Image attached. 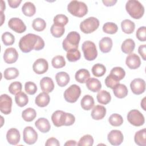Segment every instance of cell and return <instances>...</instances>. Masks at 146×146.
Wrapping results in <instances>:
<instances>
[{
    "instance_id": "48",
    "label": "cell",
    "mask_w": 146,
    "mask_h": 146,
    "mask_svg": "<svg viewBox=\"0 0 146 146\" xmlns=\"http://www.w3.org/2000/svg\"><path fill=\"white\" fill-rule=\"evenodd\" d=\"M54 24L64 26L66 25L68 22V19L67 16L63 14H58L56 15L53 19Z\"/></svg>"
},
{
    "instance_id": "8",
    "label": "cell",
    "mask_w": 146,
    "mask_h": 146,
    "mask_svg": "<svg viewBox=\"0 0 146 146\" xmlns=\"http://www.w3.org/2000/svg\"><path fill=\"white\" fill-rule=\"evenodd\" d=\"M81 89L76 84H72L64 92V98L67 102L73 103L77 101L80 97Z\"/></svg>"
},
{
    "instance_id": "16",
    "label": "cell",
    "mask_w": 146,
    "mask_h": 146,
    "mask_svg": "<svg viewBox=\"0 0 146 146\" xmlns=\"http://www.w3.org/2000/svg\"><path fill=\"white\" fill-rule=\"evenodd\" d=\"M18 58V53L13 47H9L5 50L3 54L4 61L8 64L15 63Z\"/></svg>"
},
{
    "instance_id": "42",
    "label": "cell",
    "mask_w": 146,
    "mask_h": 146,
    "mask_svg": "<svg viewBox=\"0 0 146 146\" xmlns=\"http://www.w3.org/2000/svg\"><path fill=\"white\" fill-rule=\"evenodd\" d=\"M51 64L54 68H60L66 65V61L63 56L57 55L52 59Z\"/></svg>"
},
{
    "instance_id": "51",
    "label": "cell",
    "mask_w": 146,
    "mask_h": 146,
    "mask_svg": "<svg viewBox=\"0 0 146 146\" xmlns=\"http://www.w3.org/2000/svg\"><path fill=\"white\" fill-rule=\"evenodd\" d=\"M136 38L141 42H145L146 40V28L145 26H141L139 27L136 33Z\"/></svg>"
},
{
    "instance_id": "59",
    "label": "cell",
    "mask_w": 146,
    "mask_h": 146,
    "mask_svg": "<svg viewBox=\"0 0 146 146\" xmlns=\"http://www.w3.org/2000/svg\"><path fill=\"white\" fill-rule=\"evenodd\" d=\"M1 25H2L3 23V20L5 19V17L3 12H1Z\"/></svg>"
},
{
    "instance_id": "30",
    "label": "cell",
    "mask_w": 146,
    "mask_h": 146,
    "mask_svg": "<svg viewBox=\"0 0 146 146\" xmlns=\"http://www.w3.org/2000/svg\"><path fill=\"white\" fill-rule=\"evenodd\" d=\"M94 99L90 95H84L81 100L80 105L82 108L84 110H90L94 106Z\"/></svg>"
},
{
    "instance_id": "6",
    "label": "cell",
    "mask_w": 146,
    "mask_h": 146,
    "mask_svg": "<svg viewBox=\"0 0 146 146\" xmlns=\"http://www.w3.org/2000/svg\"><path fill=\"white\" fill-rule=\"evenodd\" d=\"M99 26V21L95 17H91L82 21L80 29L84 34H90L95 31Z\"/></svg>"
},
{
    "instance_id": "23",
    "label": "cell",
    "mask_w": 146,
    "mask_h": 146,
    "mask_svg": "<svg viewBox=\"0 0 146 146\" xmlns=\"http://www.w3.org/2000/svg\"><path fill=\"white\" fill-rule=\"evenodd\" d=\"M50 98L48 94L45 92H43L38 94L35 98V103L40 107H44L50 103Z\"/></svg>"
},
{
    "instance_id": "9",
    "label": "cell",
    "mask_w": 146,
    "mask_h": 146,
    "mask_svg": "<svg viewBox=\"0 0 146 146\" xmlns=\"http://www.w3.org/2000/svg\"><path fill=\"white\" fill-rule=\"evenodd\" d=\"M127 120L132 125L139 127L143 125L145 122L143 115L137 110H132L127 114Z\"/></svg>"
},
{
    "instance_id": "1",
    "label": "cell",
    "mask_w": 146,
    "mask_h": 146,
    "mask_svg": "<svg viewBox=\"0 0 146 146\" xmlns=\"http://www.w3.org/2000/svg\"><path fill=\"white\" fill-rule=\"evenodd\" d=\"M19 47L23 52L27 53L33 50L39 51L43 49L44 47V42L39 35L29 33L20 39Z\"/></svg>"
},
{
    "instance_id": "20",
    "label": "cell",
    "mask_w": 146,
    "mask_h": 146,
    "mask_svg": "<svg viewBox=\"0 0 146 146\" xmlns=\"http://www.w3.org/2000/svg\"><path fill=\"white\" fill-rule=\"evenodd\" d=\"M106 114V108L102 105H96L92 110L91 115L93 119L99 120L102 119Z\"/></svg>"
},
{
    "instance_id": "5",
    "label": "cell",
    "mask_w": 146,
    "mask_h": 146,
    "mask_svg": "<svg viewBox=\"0 0 146 146\" xmlns=\"http://www.w3.org/2000/svg\"><path fill=\"white\" fill-rule=\"evenodd\" d=\"M80 39V36L78 32H70L62 42L63 48L67 52L72 49L78 48Z\"/></svg>"
},
{
    "instance_id": "53",
    "label": "cell",
    "mask_w": 146,
    "mask_h": 146,
    "mask_svg": "<svg viewBox=\"0 0 146 146\" xmlns=\"http://www.w3.org/2000/svg\"><path fill=\"white\" fill-rule=\"evenodd\" d=\"M146 45L142 44L139 46L138 48V52L141 55V58L144 60H146Z\"/></svg>"
},
{
    "instance_id": "38",
    "label": "cell",
    "mask_w": 146,
    "mask_h": 146,
    "mask_svg": "<svg viewBox=\"0 0 146 146\" xmlns=\"http://www.w3.org/2000/svg\"><path fill=\"white\" fill-rule=\"evenodd\" d=\"M81 54L79 50L76 49H72L67 52L66 57L67 60L71 62H74L80 59Z\"/></svg>"
},
{
    "instance_id": "28",
    "label": "cell",
    "mask_w": 146,
    "mask_h": 146,
    "mask_svg": "<svg viewBox=\"0 0 146 146\" xmlns=\"http://www.w3.org/2000/svg\"><path fill=\"white\" fill-rule=\"evenodd\" d=\"M90 74L89 71L86 69H80L75 75V80L80 83H84L90 78Z\"/></svg>"
},
{
    "instance_id": "18",
    "label": "cell",
    "mask_w": 146,
    "mask_h": 146,
    "mask_svg": "<svg viewBox=\"0 0 146 146\" xmlns=\"http://www.w3.org/2000/svg\"><path fill=\"white\" fill-rule=\"evenodd\" d=\"M21 135L19 131L14 128L9 129L6 133V139L11 145H17L19 142Z\"/></svg>"
},
{
    "instance_id": "24",
    "label": "cell",
    "mask_w": 146,
    "mask_h": 146,
    "mask_svg": "<svg viewBox=\"0 0 146 146\" xmlns=\"http://www.w3.org/2000/svg\"><path fill=\"white\" fill-rule=\"evenodd\" d=\"M86 83L87 88L94 92H99L102 88V84L100 80L96 78H89Z\"/></svg>"
},
{
    "instance_id": "17",
    "label": "cell",
    "mask_w": 146,
    "mask_h": 146,
    "mask_svg": "<svg viewBox=\"0 0 146 146\" xmlns=\"http://www.w3.org/2000/svg\"><path fill=\"white\" fill-rule=\"evenodd\" d=\"M125 63L130 69H137L140 66L141 64L140 58L136 54L131 53L127 56Z\"/></svg>"
},
{
    "instance_id": "26",
    "label": "cell",
    "mask_w": 146,
    "mask_h": 146,
    "mask_svg": "<svg viewBox=\"0 0 146 146\" xmlns=\"http://www.w3.org/2000/svg\"><path fill=\"white\" fill-rule=\"evenodd\" d=\"M134 141L135 143L140 146L146 145V129H141L137 131L134 136Z\"/></svg>"
},
{
    "instance_id": "41",
    "label": "cell",
    "mask_w": 146,
    "mask_h": 146,
    "mask_svg": "<svg viewBox=\"0 0 146 146\" xmlns=\"http://www.w3.org/2000/svg\"><path fill=\"white\" fill-rule=\"evenodd\" d=\"M108 121L112 126L118 127L123 123V119L120 115L113 113L108 118Z\"/></svg>"
},
{
    "instance_id": "50",
    "label": "cell",
    "mask_w": 146,
    "mask_h": 146,
    "mask_svg": "<svg viewBox=\"0 0 146 146\" xmlns=\"http://www.w3.org/2000/svg\"><path fill=\"white\" fill-rule=\"evenodd\" d=\"M25 90L29 95H34L37 91V86L33 82H27L25 84Z\"/></svg>"
},
{
    "instance_id": "46",
    "label": "cell",
    "mask_w": 146,
    "mask_h": 146,
    "mask_svg": "<svg viewBox=\"0 0 146 146\" xmlns=\"http://www.w3.org/2000/svg\"><path fill=\"white\" fill-rule=\"evenodd\" d=\"M119 81L116 77L110 74L105 79V84L107 87L113 89L116 85L119 84Z\"/></svg>"
},
{
    "instance_id": "4",
    "label": "cell",
    "mask_w": 146,
    "mask_h": 146,
    "mask_svg": "<svg viewBox=\"0 0 146 146\" xmlns=\"http://www.w3.org/2000/svg\"><path fill=\"white\" fill-rule=\"evenodd\" d=\"M67 10L72 15L80 18L87 14L88 7L83 2L72 1L67 5Z\"/></svg>"
},
{
    "instance_id": "25",
    "label": "cell",
    "mask_w": 146,
    "mask_h": 146,
    "mask_svg": "<svg viewBox=\"0 0 146 146\" xmlns=\"http://www.w3.org/2000/svg\"><path fill=\"white\" fill-rule=\"evenodd\" d=\"M55 79L59 87L66 86L70 82V78L69 75L64 71L58 72L55 75Z\"/></svg>"
},
{
    "instance_id": "55",
    "label": "cell",
    "mask_w": 146,
    "mask_h": 146,
    "mask_svg": "<svg viewBox=\"0 0 146 146\" xmlns=\"http://www.w3.org/2000/svg\"><path fill=\"white\" fill-rule=\"evenodd\" d=\"M103 4L106 6H113L116 2L117 1L116 0H105V1H102Z\"/></svg>"
},
{
    "instance_id": "36",
    "label": "cell",
    "mask_w": 146,
    "mask_h": 146,
    "mask_svg": "<svg viewBox=\"0 0 146 146\" xmlns=\"http://www.w3.org/2000/svg\"><path fill=\"white\" fill-rule=\"evenodd\" d=\"M106 72V67L100 63L94 64L92 67V73L96 77H100L103 76Z\"/></svg>"
},
{
    "instance_id": "32",
    "label": "cell",
    "mask_w": 146,
    "mask_h": 146,
    "mask_svg": "<svg viewBox=\"0 0 146 146\" xmlns=\"http://www.w3.org/2000/svg\"><path fill=\"white\" fill-rule=\"evenodd\" d=\"M122 31L128 34H132L135 29V25L133 22L129 19H124L121 23Z\"/></svg>"
},
{
    "instance_id": "58",
    "label": "cell",
    "mask_w": 146,
    "mask_h": 146,
    "mask_svg": "<svg viewBox=\"0 0 146 146\" xmlns=\"http://www.w3.org/2000/svg\"><path fill=\"white\" fill-rule=\"evenodd\" d=\"M6 6H5V3L3 1H1V12H3V11L5 10Z\"/></svg>"
},
{
    "instance_id": "56",
    "label": "cell",
    "mask_w": 146,
    "mask_h": 146,
    "mask_svg": "<svg viewBox=\"0 0 146 146\" xmlns=\"http://www.w3.org/2000/svg\"><path fill=\"white\" fill-rule=\"evenodd\" d=\"M77 145V143L75 140H68L64 144V145Z\"/></svg>"
},
{
    "instance_id": "7",
    "label": "cell",
    "mask_w": 146,
    "mask_h": 146,
    "mask_svg": "<svg viewBox=\"0 0 146 146\" xmlns=\"http://www.w3.org/2000/svg\"><path fill=\"white\" fill-rule=\"evenodd\" d=\"M84 56L88 61L94 60L98 56V51L95 44L90 41L87 40L83 43L82 46Z\"/></svg>"
},
{
    "instance_id": "39",
    "label": "cell",
    "mask_w": 146,
    "mask_h": 146,
    "mask_svg": "<svg viewBox=\"0 0 146 146\" xmlns=\"http://www.w3.org/2000/svg\"><path fill=\"white\" fill-rule=\"evenodd\" d=\"M32 27L36 31H42L44 30L46 27V23L44 19L40 18H37L33 20Z\"/></svg>"
},
{
    "instance_id": "14",
    "label": "cell",
    "mask_w": 146,
    "mask_h": 146,
    "mask_svg": "<svg viewBox=\"0 0 146 146\" xmlns=\"http://www.w3.org/2000/svg\"><path fill=\"white\" fill-rule=\"evenodd\" d=\"M108 141L112 145H119L123 141L124 137L122 132L117 129L111 131L107 136Z\"/></svg>"
},
{
    "instance_id": "57",
    "label": "cell",
    "mask_w": 146,
    "mask_h": 146,
    "mask_svg": "<svg viewBox=\"0 0 146 146\" xmlns=\"http://www.w3.org/2000/svg\"><path fill=\"white\" fill-rule=\"evenodd\" d=\"M145 99H146V98L144 97L141 102V107L143 109V110L145 111L146 110V108H145Z\"/></svg>"
},
{
    "instance_id": "21",
    "label": "cell",
    "mask_w": 146,
    "mask_h": 146,
    "mask_svg": "<svg viewBox=\"0 0 146 146\" xmlns=\"http://www.w3.org/2000/svg\"><path fill=\"white\" fill-rule=\"evenodd\" d=\"M35 127L42 133L48 132L51 128L49 121L44 117H40L35 122Z\"/></svg>"
},
{
    "instance_id": "43",
    "label": "cell",
    "mask_w": 146,
    "mask_h": 146,
    "mask_svg": "<svg viewBox=\"0 0 146 146\" xmlns=\"http://www.w3.org/2000/svg\"><path fill=\"white\" fill-rule=\"evenodd\" d=\"M118 30L116 24L113 22H106L103 26V30L104 33L109 34H115Z\"/></svg>"
},
{
    "instance_id": "15",
    "label": "cell",
    "mask_w": 146,
    "mask_h": 146,
    "mask_svg": "<svg viewBox=\"0 0 146 146\" xmlns=\"http://www.w3.org/2000/svg\"><path fill=\"white\" fill-rule=\"evenodd\" d=\"M48 68L47 61L43 58L36 59L33 65V71L37 74H43L45 73Z\"/></svg>"
},
{
    "instance_id": "37",
    "label": "cell",
    "mask_w": 146,
    "mask_h": 146,
    "mask_svg": "<svg viewBox=\"0 0 146 146\" xmlns=\"http://www.w3.org/2000/svg\"><path fill=\"white\" fill-rule=\"evenodd\" d=\"M19 75V71L15 67L6 68L3 72V76L6 80L15 79Z\"/></svg>"
},
{
    "instance_id": "2",
    "label": "cell",
    "mask_w": 146,
    "mask_h": 146,
    "mask_svg": "<svg viewBox=\"0 0 146 146\" xmlns=\"http://www.w3.org/2000/svg\"><path fill=\"white\" fill-rule=\"evenodd\" d=\"M51 120L55 126L59 127L63 125L70 126L72 125L75 121V117L70 113L58 110L52 114Z\"/></svg>"
},
{
    "instance_id": "27",
    "label": "cell",
    "mask_w": 146,
    "mask_h": 146,
    "mask_svg": "<svg viewBox=\"0 0 146 146\" xmlns=\"http://www.w3.org/2000/svg\"><path fill=\"white\" fill-rule=\"evenodd\" d=\"M135 47V43L132 39L128 38L124 40L121 44V51L127 54H129L133 52Z\"/></svg>"
},
{
    "instance_id": "49",
    "label": "cell",
    "mask_w": 146,
    "mask_h": 146,
    "mask_svg": "<svg viewBox=\"0 0 146 146\" xmlns=\"http://www.w3.org/2000/svg\"><path fill=\"white\" fill-rule=\"evenodd\" d=\"M22 86L19 82H14L11 83L9 87V91L13 95H16L17 93L21 91Z\"/></svg>"
},
{
    "instance_id": "33",
    "label": "cell",
    "mask_w": 146,
    "mask_h": 146,
    "mask_svg": "<svg viewBox=\"0 0 146 146\" xmlns=\"http://www.w3.org/2000/svg\"><path fill=\"white\" fill-rule=\"evenodd\" d=\"M22 11L25 15L31 17L35 14L36 8L32 2H26L23 5L22 7Z\"/></svg>"
},
{
    "instance_id": "12",
    "label": "cell",
    "mask_w": 146,
    "mask_h": 146,
    "mask_svg": "<svg viewBox=\"0 0 146 146\" xmlns=\"http://www.w3.org/2000/svg\"><path fill=\"white\" fill-rule=\"evenodd\" d=\"M9 27L17 33H22L26 30V26L19 18H12L8 22Z\"/></svg>"
},
{
    "instance_id": "34",
    "label": "cell",
    "mask_w": 146,
    "mask_h": 146,
    "mask_svg": "<svg viewBox=\"0 0 146 146\" xmlns=\"http://www.w3.org/2000/svg\"><path fill=\"white\" fill-rule=\"evenodd\" d=\"M15 101L19 107H23L28 103L29 98L25 92L21 91L15 95Z\"/></svg>"
},
{
    "instance_id": "40",
    "label": "cell",
    "mask_w": 146,
    "mask_h": 146,
    "mask_svg": "<svg viewBox=\"0 0 146 146\" xmlns=\"http://www.w3.org/2000/svg\"><path fill=\"white\" fill-rule=\"evenodd\" d=\"M64 26L53 24L50 28V32L52 36L55 38L61 37L64 33Z\"/></svg>"
},
{
    "instance_id": "13",
    "label": "cell",
    "mask_w": 146,
    "mask_h": 146,
    "mask_svg": "<svg viewBox=\"0 0 146 146\" xmlns=\"http://www.w3.org/2000/svg\"><path fill=\"white\" fill-rule=\"evenodd\" d=\"M132 92L135 95H140L145 90V82L141 78L134 79L130 84Z\"/></svg>"
},
{
    "instance_id": "22",
    "label": "cell",
    "mask_w": 146,
    "mask_h": 146,
    "mask_svg": "<svg viewBox=\"0 0 146 146\" xmlns=\"http://www.w3.org/2000/svg\"><path fill=\"white\" fill-rule=\"evenodd\" d=\"M112 40L110 37L103 38L99 43V48L103 53H107L110 52L112 47Z\"/></svg>"
},
{
    "instance_id": "52",
    "label": "cell",
    "mask_w": 146,
    "mask_h": 146,
    "mask_svg": "<svg viewBox=\"0 0 146 146\" xmlns=\"http://www.w3.org/2000/svg\"><path fill=\"white\" fill-rule=\"evenodd\" d=\"M45 145L50 146V145H55L59 146L60 145V143L59 141L55 137H50L48 139L45 143Z\"/></svg>"
},
{
    "instance_id": "44",
    "label": "cell",
    "mask_w": 146,
    "mask_h": 146,
    "mask_svg": "<svg viewBox=\"0 0 146 146\" xmlns=\"http://www.w3.org/2000/svg\"><path fill=\"white\" fill-rule=\"evenodd\" d=\"M2 40L5 46H10L14 43L15 37L11 33L6 31L2 34Z\"/></svg>"
},
{
    "instance_id": "54",
    "label": "cell",
    "mask_w": 146,
    "mask_h": 146,
    "mask_svg": "<svg viewBox=\"0 0 146 146\" xmlns=\"http://www.w3.org/2000/svg\"><path fill=\"white\" fill-rule=\"evenodd\" d=\"M7 2L11 8H17L18 7L20 3L22 2L21 0H8Z\"/></svg>"
},
{
    "instance_id": "3",
    "label": "cell",
    "mask_w": 146,
    "mask_h": 146,
    "mask_svg": "<svg viewBox=\"0 0 146 146\" xmlns=\"http://www.w3.org/2000/svg\"><path fill=\"white\" fill-rule=\"evenodd\" d=\"M125 9L128 14L134 19L141 18L144 13L143 5L136 0L128 1L125 4Z\"/></svg>"
},
{
    "instance_id": "29",
    "label": "cell",
    "mask_w": 146,
    "mask_h": 146,
    "mask_svg": "<svg viewBox=\"0 0 146 146\" xmlns=\"http://www.w3.org/2000/svg\"><path fill=\"white\" fill-rule=\"evenodd\" d=\"M128 89L125 85L123 84H118L113 89L114 95L119 99L125 98L128 94Z\"/></svg>"
},
{
    "instance_id": "11",
    "label": "cell",
    "mask_w": 146,
    "mask_h": 146,
    "mask_svg": "<svg viewBox=\"0 0 146 146\" xmlns=\"http://www.w3.org/2000/svg\"><path fill=\"white\" fill-rule=\"evenodd\" d=\"M12 99L7 94H2L0 98V110L5 115L11 112Z\"/></svg>"
},
{
    "instance_id": "47",
    "label": "cell",
    "mask_w": 146,
    "mask_h": 146,
    "mask_svg": "<svg viewBox=\"0 0 146 146\" xmlns=\"http://www.w3.org/2000/svg\"><path fill=\"white\" fill-rule=\"evenodd\" d=\"M94 144V139L92 136L90 135H85L83 137H82L78 143L77 144L79 146H91Z\"/></svg>"
},
{
    "instance_id": "35",
    "label": "cell",
    "mask_w": 146,
    "mask_h": 146,
    "mask_svg": "<svg viewBox=\"0 0 146 146\" xmlns=\"http://www.w3.org/2000/svg\"><path fill=\"white\" fill-rule=\"evenodd\" d=\"M36 113L35 110L32 108H27L23 110L22 112V117L23 119L28 122L33 121L36 117Z\"/></svg>"
},
{
    "instance_id": "10",
    "label": "cell",
    "mask_w": 146,
    "mask_h": 146,
    "mask_svg": "<svg viewBox=\"0 0 146 146\" xmlns=\"http://www.w3.org/2000/svg\"><path fill=\"white\" fill-rule=\"evenodd\" d=\"M23 139L25 143L33 144L37 141L38 133L32 127H26L23 132Z\"/></svg>"
},
{
    "instance_id": "19",
    "label": "cell",
    "mask_w": 146,
    "mask_h": 146,
    "mask_svg": "<svg viewBox=\"0 0 146 146\" xmlns=\"http://www.w3.org/2000/svg\"><path fill=\"white\" fill-rule=\"evenodd\" d=\"M40 87L41 90L46 93L52 92L54 88V83L51 78L44 77L40 81Z\"/></svg>"
},
{
    "instance_id": "31",
    "label": "cell",
    "mask_w": 146,
    "mask_h": 146,
    "mask_svg": "<svg viewBox=\"0 0 146 146\" xmlns=\"http://www.w3.org/2000/svg\"><path fill=\"white\" fill-rule=\"evenodd\" d=\"M98 102L102 104H107L111 100V96L108 91L106 90L99 91L96 95Z\"/></svg>"
},
{
    "instance_id": "45",
    "label": "cell",
    "mask_w": 146,
    "mask_h": 146,
    "mask_svg": "<svg viewBox=\"0 0 146 146\" xmlns=\"http://www.w3.org/2000/svg\"><path fill=\"white\" fill-rule=\"evenodd\" d=\"M110 74L113 75L119 80H121L124 78L125 75V72L123 68L120 67H115L111 70Z\"/></svg>"
}]
</instances>
